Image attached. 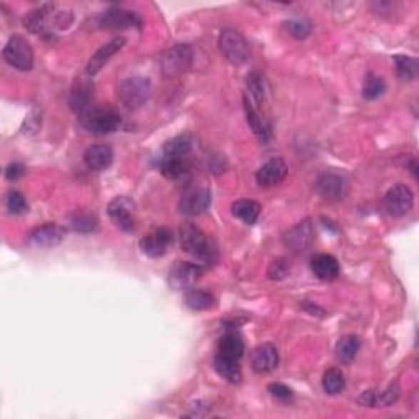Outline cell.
<instances>
[{
    "label": "cell",
    "instance_id": "obj_26",
    "mask_svg": "<svg viewBox=\"0 0 419 419\" xmlns=\"http://www.w3.org/2000/svg\"><path fill=\"white\" fill-rule=\"evenodd\" d=\"M183 301H186V305L193 311L210 310L215 306L213 295L200 288H190L186 293V297H183Z\"/></svg>",
    "mask_w": 419,
    "mask_h": 419
},
{
    "label": "cell",
    "instance_id": "obj_33",
    "mask_svg": "<svg viewBox=\"0 0 419 419\" xmlns=\"http://www.w3.org/2000/svg\"><path fill=\"white\" fill-rule=\"evenodd\" d=\"M71 226L74 228L77 233H94L97 230L99 223H97V218L92 216V215H87V213H79L76 215L74 218L71 220Z\"/></svg>",
    "mask_w": 419,
    "mask_h": 419
},
{
    "label": "cell",
    "instance_id": "obj_8",
    "mask_svg": "<svg viewBox=\"0 0 419 419\" xmlns=\"http://www.w3.org/2000/svg\"><path fill=\"white\" fill-rule=\"evenodd\" d=\"M203 272L205 266L198 264V262L177 261L169 271V285L176 290L188 288L202 277Z\"/></svg>",
    "mask_w": 419,
    "mask_h": 419
},
{
    "label": "cell",
    "instance_id": "obj_24",
    "mask_svg": "<svg viewBox=\"0 0 419 419\" xmlns=\"http://www.w3.org/2000/svg\"><path fill=\"white\" fill-rule=\"evenodd\" d=\"M215 370L218 372V375L231 383H239L243 380V372H241V367H239V360L228 359V357L216 354Z\"/></svg>",
    "mask_w": 419,
    "mask_h": 419
},
{
    "label": "cell",
    "instance_id": "obj_36",
    "mask_svg": "<svg viewBox=\"0 0 419 419\" xmlns=\"http://www.w3.org/2000/svg\"><path fill=\"white\" fill-rule=\"evenodd\" d=\"M246 111H248V121L251 123V126H253L256 135H259L261 139H266L269 136V128L264 125V121L259 118V115L256 113V110L251 107L249 102H246Z\"/></svg>",
    "mask_w": 419,
    "mask_h": 419
},
{
    "label": "cell",
    "instance_id": "obj_10",
    "mask_svg": "<svg viewBox=\"0 0 419 419\" xmlns=\"http://www.w3.org/2000/svg\"><path fill=\"white\" fill-rule=\"evenodd\" d=\"M313 241H315V231H313V225L310 220L300 221L297 226L285 233L283 243L290 251L293 253H305L311 248Z\"/></svg>",
    "mask_w": 419,
    "mask_h": 419
},
{
    "label": "cell",
    "instance_id": "obj_40",
    "mask_svg": "<svg viewBox=\"0 0 419 419\" xmlns=\"http://www.w3.org/2000/svg\"><path fill=\"white\" fill-rule=\"evenodd\" d=\"M269 392L272 393V396H276V398L283 400V401H287L293 396L292 390H290L287 385H283V383H271Z\"/></svg>",
    "mask_w": 419,
    "mask_h": 419
},
{
    "label": "cell",
    "instance_id": "obj_17",
    "mask_svg": "<svg viewBox=\"0 0 419 419\" xmlns=\"http://www.w3.org/2000/svg\"><path fill=\"white\" fill-rule=\"evenodd\" d=\"M100 24L108 28H131V26H141L143 20L136 12H131V10H125L121 7H111L107 12H104L102 19H100Z\"/></svg>",
    "mask_w": 419,
    "mask_h": 419
},
{
    "label": "cell",
    "instance_id": "obj_34",
    "mask_svg": "<svg viewBox=\"0 0 419 419\" xmlns=\"http://www.w3.org/2000/svg\"><path fill=\"white\" fill-rule=\"evenodd\" d=\"M246 86H248V91L253 95L256 102L262 104V100H264V77L259 72H251L248 81H246Z\"/></svg>",
    "mask_w": 419,
    "mask_h": 419
},
{
    "label": "cell",
    "instance_id": "obj_13",
    "mask_svg": "<svg viewBox=\"0 0 419 419\" xmlns=\"http://www.w3.org/2000/svg\"><path fill=\"white\" fill-rule=\"evenodd\" d=\"M66 236V230L56 223H46L28 234V241L36 248H54L61 244Z\"/></svg>",
    "mask_w": 419,
    "mask_h": 419
},
{
    "label": "cell",
    "instance_id": "obj_4",
    "mask_svg": "<svg viewBox=\"0 0 419 419\" xmlns=\"http://www.w3.org/2000/svg\"><path fill=\"white\" fill-rule=\"evenodd\" d=\"M82 128L92 135H110L118 130L120 115L111 108H95L82 115Z\"/></svg>",
    "mask_w": 419,
    "mask_h": 419
},
{
    "label": "cell",
    "instance_id": "obj_27",
    "mask_svg": "<svg viewBox=\"0 0 419 419\" xmlns=\"http://www.w3.org/2000/svg\"><path fill=\"white\" fill-rule=\"evenodd\" d=\"M360 349V339L354 336V334H348V336L340 338L336 344V357L343 362V364H350L355 359L357 352Z\"/></svg>",
    "mask_w": 419,
    "mask_h": 419
},
{
    "label": "cell",
    "instance_id": "obj_1",
    "mask_svg": "<svg viewBox=\"0 0 419 419\" xmlns=\"http://www.w3.org/2000/svg\"><path fill=\"white\" fill-rule=\"evenodd\" d=\"M178 238H181L182 251L193 256L202 266H211L218 261V248L213 239L200 230L192 223H186L178 228Z\"/></svg>",
    "mask_w": 419,
    "mask_h": 419
},
{
    "label": "cell",
    "instance_id": "obj_30",
    "mask_svg": "<svg viewBox=\"0 0 419 419\" xmlns=\"http://www.w3.org/2000/svg\"><path fill=\"white\" fill-rule=\"evenodd\" d=\"M387 91V86H385L383 79L373 72H368L365 81H364V87H362V95L367 100H375Z\"/></svg>",
    "mask_w": 419,
    "mask_h": 419
},
{
    "label": "cell",
    "instance_id": "obj_23",
    "mask_svg": "<svg viewBox=\"0 0 419 419\" xmlns=\"http://www.w3.org/2000/svg\"><path fill=\"white\" fill-rule=\"evenodd\" d=\"M244 354V343L239 334L228 333L218 343V355L239 360Z\"/></svg>",
    "mask_w": 419,
    "mask_h": 419
},
{
    "label": "cell",
    "instance_id": "obj_25",
    "mask_svg": "<svg viewBox=\"0 0 419 419\" xmlns=\"http://www.w3.org/2000/svg\"><path fill=\"white\" fill-rule=\"evenodd\" d=\"M231 213L246 225H254L261 215V205L254 200H238L231 205Z\"/></svg>",
    "mask_w": 419,
    "mask_h": 419
},
{
    "label": "cell",
    "instance_id": "obj_2",
    "mask_svg": "<svg viewBox=\"0 0 419 419\" xmlns=\"http://www.w3.org/2000/svg\"><path fill=\"white\" fill-rule=\"evenodd\" d=\"M151 95V82L148 77L135 76L128 77L118 87V97L121 104L130 110H138L148 102Z\"/></svg>",
    "mask_w": 419,
    "mask_h": 419
},
{
    "label": "cell",
    "instance_id": "obj_15",
    "mask_svg": "<svg viewBox=\"0 0 419 419\" xmlns=\"http://www.w3.org/2000/svg\"><path fill=\"white\" fill-rule=\"evenodd\" d=\"M288 174V167L282 158H273L261 167L256 174V181L261 187H273L281 183Z\"/></svg>",
    "mask_w": 419,
    "mask_h": 419
},
{
    "label": "cell",
    "instance_id": "obj_39",
    "mask_svg": "<svg viewBox=\"0 0 419 419\" xmlns=\"http://www.w3.org/2000/svg\"><path fill=\"white\" fill-rule=\"evenodd\" d=\"M288 272V264L285 262V259H277L273 261L271 267H269V277L272 281H281Z\"/></svg>",
    "mask_w": 419,
    "mask_h": 419
},
{
    "label": "cell",
    "instance_id": "obj_5",
    "mask_svg": "<svg viewBox=\"0 0 419 419\" xmlns=\"http://www.w3.org/2000/svg\"><path fill=\"white\" fill-rule=\"evenodd\" d=\"M193 63V51L187 44H176L161 56V69L166 77H176L190 69Z\"/></svg>",
    "mask_w": 419,
    "mask_h": 419
},
{
    "label": "cell",
    "instance_id": "obj_18",
    "mask_svg": "<svg viewBox=\"0 0 419 419\" xmlns=\"http://www.w3.org/2000/svg\"><path fill=\"white\" fill-rule=\"evenodd\" d=\"M251 364L254 372L267 373L272 372L278 365V350L273 344H261L253 350L251 355Z\"/></svg>",
    "mask_w": 419,
    "mask_h": 419
},
{
    "label": "cell",
    "instance_id": "obj_7",
    "mask_svg": "<svg viewBox=\"0 0 419 419\" xmlns=\"http://www.w3.org/2000/svg\"><path fill=\"white\" fill-rule=\"evenodd\" d=\"M107 213L116 228L121 231H133L136 223V205L128 197H116L107 206Z\"/></svg>",
    "mask_w": 419,
    "mask_h": 419
},
{
    "label": "cell",
    "instance_id": "obj_6",
    "mask_svg": "<svg viewBox=\"0 0 419 419\" xmlns=\"http://www.w3.org/2000/svg\"><path fill=\"white\" fill-rule=\"evenodd\" d=\"M4 59L15 69L30 71L35 61V53H33L31 44L24 36L15 35L5 44Z\"/></svg>",
    "mask_w": 419,
    "mask_h": 419
},
{
    "label": "cell",
    "instance_id": "obj_3",
    "mask_svg": "<svg viewBox=\"0 0 419 419\" xmlns=\"http://www.w3.org/2000/svg\"><path fill=\"white\" fill-rule=\"evenodd\" d=\"M218 46H220L221 54L234 66L244 64L251 56L246 38L239 31L233 30V28H226V30L221 31Z\"/></svg>",
    "mask_w": 419,
    "mask_h": 419
},
{
    "label": "cell",
    "instance_id": "obj_22",
    "mask_svg": "<svg viewBox=\"0 0 419 419\" xmlns=\"http://www.w3.org/2000/svg\"><path fill=\"white\" fill-rule=\"evenodd\" d=\"M54 12V5L51 4H44L40 5V7L31 10L30 14L25 16V26L35 35H44L48 31V25L49 20H51Z\"/></svg>",
    "mask_w": 419,
    "mask_h": 419
},
{
    "label": "cell",
    "instance_id": "obj_14",
    "mask_svg": "<svg viewBox=\"0 0 419 419\" xmlns=\"http://www.w3.org/2000/svg\"><path fill=\"white\" fill-rule=\"evenodd\" d=\"M315 188L325 200L338 202V200H343L345 195V181L344 177L333 174V172H329V174L326 172V174L318 177Z\"/></svg>",
    "mask_w": 419,
    "mask_h": 419
},
{
    "label": "cell",
    "instance_id": "obj_31",
    "mask_svg": "<svg viewBox=\"0 0 419 419\" xmlns=\"http://www.w3.org/2000/svg\"><path fill=\"white\" fill-rule=\"evenodd\" d=\"M161 171L167 178H172V181H177V178L183 177L187 172V164L186 161L181 158H163L161 161Z\"/></svg>",
    "mask_w": 419,
    "mask_h": 419
},
{
    "label": "cell",
    "instance_id": "obj_32",
    "mask_svg": "<svg viewBox=\"0 0 419 419\" xmlns=\"http://www.w3.org/2000/svg\"><path fill=\"white\" fill-rule=\"evenodd\" d=\"M396 74H398L403 81H413L418 77V61L415 58H408V56H396Z\"/></svg>",
    "mask_w": 419,
    "mask_h": 419
},
{
    "label": "cell",
    "instance_id": "obj_35",
    "mask_svg": "<svg viewBox=\"0 0 419 419\" xmlns=\"http://www.w3.org/2000/svg\"><path fill=\"white\" fill-rule=\"evenodd\" d=\"M285 28H287L290 35H292L293 38H297V40H305V38L311 33V25L303 19L288 20L287 24H285Z\"/></svg>",
    "mask_w": 419,
    "mask_h": 419
},
{
    "label": "cell",
    "instance_id": "obj_20",
    "mask_svg": "<svg viewBox=\"0 0 419 419\" xmlns=\"http://www.w3.org/2000/svg\"><path fill=\"white\" fill-rule=\"evenodd\" d=\"M94 99V84L91 81H77L69 95V105L76 113H87Z\"/></svg>",
    "mask_w": 419,
    "mask_h": 419
},
{
    "label": "cell",
    "instance_id": "obj_38",
    "mask_svg": "<svg viewBox=\"0 0 419 419\" xmlns=\"http://www.w3.org/2000/svg\"><path fill=\"white\" fill-rule=\"evenodd\" d=\"M398 396H400V388H398V385L395 383V385H392V387H388L387 390H385V392H382L380 395L375 393V405H373V406H377V405L388 406V405L395 403V401L398 400Z\"/></svg>",
    "mask_w": 419,
    "mask_h": 419
},
{
    "label": "cell",
    "instance_id": "obj_12",
    "mask_svg": "<svg viewBox=\"0 0 419 419\" xmlns=\"http://www.w3.org/2000/svg\"><path fill=\"white\" fill-rule=\"evenodd\" d=\"M174 243V234L167 228H158V230L149 233L148 236L141 239V251L149 257H161L167 253V249L171 248Z\"/></svg>",
    "mask_w": 419,
    "mask_h": 419
},
{
    "label": "cell",
    "instance_id": "obj_21",
    "mask_svg": "<svg viewBox=\"0 0 419 419\" xmlns=\"http://www.w3.org/2000/svg\"><path fill=\"white\" fill-rule=\"evenodd\" d=\"M311 271L315 273L316 278L325 282H331L334 278H338L340 267L339 262L331 254H318L313 257L311 261Z\"/></svg>",
    "mask_w": 419,
    "mask_h": 419
},
{
    "label": "cell",
    "instance_id": "obj_29",
    "mask_svg": "<svg viewBox=\"0 0 419 419\" xmlns=\"http://www.w3.org/2000/svg\"><path fill=\"white\" fill-rule=\"evenodd\" d=\"M345 388L344 373L338 368H329L323 375V390L328 395H339Z\"/></svg>",
    "mask_w": 419,
    "mask_h": 419
},
{
    "label": "cell",
    "instance_id": "obj_16",
    "mask_svg": "<svg viewBox=\"0 0 419 419\" xmlns=\"http://www.w3.org/2000/svg\"><path fill=\"white\" fill-rule=\"evenodd\" d=\"M126 40L125 38H113V40H110L107 44H104L102 48L97 49V53H95L91 59H89L87 63V76L94 77L95 74H99L100 71H102V68L105 64L108 63V61L113 58V56L120 51V49L125 46Z\"/></svg>",
    "mask_w": 419,
    "mask_h": 419
},
{
    "label": "cell",
    "instance_id": "obj_19",
    "mask_svg": "<svg viewBox=\"0 0 419 419\" xmlns=\"http://www.w3.org/2000/svg\"><path fill=\"white\" fill-rule=\"evenodd\" d=\"M84 163L95 172L108 169L110 164L113 163V149L108 144H94L84 153Z\"/></svg>",
    "mask_w": 419,
    "mask_h": 419
},
{
    "label": "cell",
    "instance_id": "obj_37",
    "mask_svg": "<svg viewBox=\"0 0 419 419\" xmlns=\"http://www.w3.org/2000/svg\"><path fill=\"white\" fill-rule=\"evenodd\" d=\"M5 205H7V210L12 215H20L26 210V200H25L24 195H21L20 192H16V190L9 192L7 200H5Z\"/></svg>",
    "mask_w": 419,
    "mask_h": 419
},
{
    "label": "cell",
    "instance_id": "obj_28",
    "mask_svg": "<svg viewBox=\"0 0 419 419\" xmlns=\"http://www.w3.org/2000/svg\"><path fill=\"white\" fill-rule=\"evenodd\" d=\"M192 149V138L188 135H181L172 138L171 141L164 144V156L166 158H181L183 159Z\"/></svg>",
    "mask_w": 419,
    "mask_h": 419
},
{
    "label": "cell",
    "instance_id": "obj_9",
    "mask_svg": "<svg viewBox=\"0 0 419 419\" xmlns=\"http://www.w3.org/2000/svg\"><path fill=\"white\" fill-rule=\"evenodd\" d=\"M383 203L390 215L405 216L406 213H410L413 205H415V195L405 183H398V186H393L385 193Z\"/></svg>",
    "mask_w": 419,
    "mask_h": 419
},
{
    "label": "cell",
    "instance_id": "obj_41",
    "mask_svg": "<svg viewBox=\"0 0 419 419\" xmlns=\"http://www.w3.org/2000/svg\"><path fill=\"white\" fill-rule=\"evenodd\" d=\"M24 174L25 167L21 164H10L7 169H5V177H7L9 181H16V178H20Z\"/></svg>",
    "mask_w": 419,
    "mask_h": 419
},
{
    "label": "cell",
    "instance_id": "obj_11",
    "mask_svg": "<svg viewBox=\"0 0 419 419\" xmlns=\"http://www.w3.org/2000/svg\"><path fill=\"white\" fill-rule=\"evenodd\" d=\"M211 203V192L208 188H192L182 195L178 210L182 215L197 216L208 210Z\"/></svg>",
    "mask_w": 419,
    "mask_h": 419
}]
</instances>
